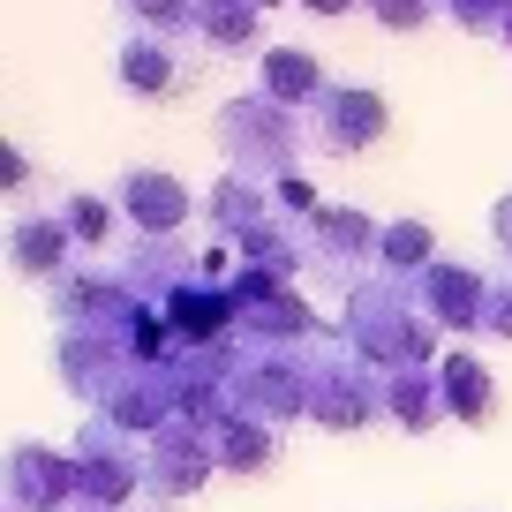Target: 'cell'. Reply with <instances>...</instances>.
Instances as JSON below:
<instances>
[{
  "instance_id": "obj_1",
  "label": "cell",
  "mask_w": 512,
  "mask_h": 512,
  "mask_svg": "<svg viewBox=\"0 0 512 512\" xmlns=\"http://www.w3.org/2000/svg\"><path fill=\"white\" fill-rule=\"evenodd\" d=\"M339 332H347V347L362 354L377 377H392V369H437V362H445L437 324H430V309H422L415 279H392V272H362V279H354L347 309H339Z\"/></svg>"
},
{
  "instance_id": "obj_2",
  "label": "cell",
  "mask_w": 512,
  "mask_h": 512,
  "mask_svg": "<svg viewBox=\"0 0 512 512\" xmlns=\"http://www.w3.org/2000/svg\"><path fill=\"white\" fill-rule=\"evenodd\" d=\"M302 144H309V113L279 106L264 91H241L219 106V159L226 174H249V181H287L302 166Z\"/></svg>"
},
{
  "instance_id": "obj_3",
  "label": "cell",
  "mask_w": 512,
  "mask_h": 512,
  "mask_svg": "<svg viewBox=\"0 0 512 512\" xmlns=\"http://www.w3.org/2000/svg\"><path fill=\"white\" fill-rule=\"evenodd\" d=\"M234 317H241V347H339L347 332L309 309V294H294L287 279L272 272H234Z\"/></svg>"
},
{
  "instance_id": "obj_4",
  "label": "cell",
  "mask_w": 512,
  "mask_h": 512,
  "mask_svg": "<svg viewBox=\"0 0 512 512\" xmlns=\"http://www.w3.org/2000/svg\"><path fill=\"white\" fill-rule=\"evenodd\" d=\"M76 475H83V505L98 512H121L136 505V497H151V460H144V437L121 430L113 415H91L76 430Z\"/></svg>"
},
{
  "instance_id": "obj_5",
  "label": "cell",
  "mask_w": 512,
  "mask_h": 512,
  "mask_svg": "<svg viewBox=\"0 0 512 512\" xmlns=\"http://www.w3.org/2000/svg\"><path fill=\"white\" fill-rule=\"evenodd\" d=\"M226 415H256L287 430L294 415H309V354L294 347H241L234 377H226Z\"/></svg>"
},
{
  "instance_id": "obj_6",
  "label": "cell",
  "mask_w": 512,
  "mask_h": 512,
  "mask_svg": "<svg viewBox=\"0 0 512 512\" xmlns=\"http://www.w3.org/2000/svg\"><path fill=\"white\" fill-rule=\"evenodd\" d=\"M309 422L317 430H369V422H384V377L347 339L309 354Z\"/></svg>"
},
{
  "instance_id": "obj_7",
  "label": "cell",
  "mask_w": 512,
  "mask_h": 512,
  "mask_svg": "<svg viewBox=\"0 0 512 512\" xmlns=\"http://www.w3.org/2000/svg\"><path fill=\"white\" fill-rule=\"evenodd\" d=\"M219 422H166L159 437H144V460H151V497L159 505H181V497H196L211 475H219Z\"/></svg>"
},
{
  "instance_id": "obj_8",
  "label": "cell",
  "mask_w": 512,
  "mask_h": 512,
  "mask_svg": "<svg viewBox=\"0 0 512 512\" xmlns=\"http://www.w3.org/2000/svg\"><path fill=\"white\" fill-rule=\"evenodd\" d=\"M384 128H392V106H384L377 83H332L309 106V144L332 151V159H354V151L384 144Z\"/></svg>"
},
{
  "instance_id": "obj_9",
  "label": "cell",
  "mask_w": 512,
  "mask_h": 512,
  "mask_svg": "<svg viewBox=\"0 0 512 512\" xmlns=\"http://www.w3.org/2000/svg\"><path fill=\"white\" fill-rule=\"evenodd\" d=\"M68 505H83L76 452H53L38 437H23L8 452V512H68Z\"/></svg>"
},
{
  "instance_id": "obj_10",
  "label": "cell",
  "mask_w": 512,
  "mask_h": 512,
  "mask_svg": "<svg viewBox=\"0 0 512 512\" xmlns=\"http://www.w3.org/2000/svg\"><path fill=\"white\" fill-rule=\"evenodd\" d=\"M377 249H384V226L369 219V211H354V204H324L317 219H309V264L347 279V287L377 264Z\"/></svg>"
},
{
  "instance_id": "obj_11",
  "label": "cell",
  "mask_w": 512,
  "mask_h": 512,
  "mask_svg": "<svg viewBox=\"0 0 512 512\" xmlns=\"http://www.w3.org/2000/svg\"><path fill=\"white\" fill-rule=\"evenodd\" d=\"M415 294H422V309H430L437 332L475 339L482 324H490V279H482L475 264H460V256H437L430 272L415 279Z\"/></svg>"
},
{
  "instance_id": "obj_12",
  "label": "cell",
  "mask_w": 512,
  "mask_h": 512,
  "mask_svg": "<svg viewBox=\"0 0 512 512\" xmlns=\"http://www.w3.org/2000/svg\"><path fill=\"white\" fill-rule=\"evenodd\" d=\"M113 272L128 279V294H136V302H151V309H159L174 287L204 279V249H189L181 234H136V241H128V256L113 264Z\"/></svg>"
},
{
  "instance_id": "obj_13",
  "label": "cell",
  "mask_w": 512,
  "mask_h": 512,
  "mask_svg": "<svg viewBox=\"0 0 512 512\" xmlns=\"http://www.w3.org/2000/svg\"><path fill=\"white\" fill-rule=\"evenodd\" d=\"M113 204H121L128 234H181L196 211V196L181 189L174 174H159V166H128L121 181H113Z\"/></svg>"
},
{
  "instance_id": "obj_14",
  "label": "cell",
  "mask_w": 512,
  "mask_h": 512,
  "mask_svg": "<svg viewBox=\"0 0 512 512\" xmlns=\"http://www.w3.org/2000/svg\"><path fill=\"white\" fill-rule=\"evenodd\" d=\"M8 264H16L31 287H61L76 272V234H68L61 211H23L8 226Z\"/></svg>"
},
{
  "instance_id": "obj_15",
  "label": "cell",
  "mask_w": 512,
  "mask_h": 512,
  "mask_svg": "<svg viewBox=\"0 0 512 512\" xmlns=\"http://www.w3.org/2000/svg\"><path fill=\"white\" fill-rule=\"evenodd\" d=\"M113 76H121V91H128V98H174L181 83H189L181 38H159V31H121Z\"/></svg>"
},
{
  "instance_id": "obj_16",
  "label": "cell",
  "mask_w": 512,
  "mask_h": 512,
  "mask_svg": "<svg viewBox=\"0 0 512 512\" xmlns=\"http://www.w3.org/2000/svg\"><path fill=\"white\" fill-rule=\"evenodd\" d=\"M437 384H445V415L452 422H467V430H490L497 422V377H490V362H482L475 347H445Z\"/></svg>"
},
{
  "instance_id": "obj_17",
  "label": "cell",
  "mask_w": 512,
  "mask_h": 512,
  "mask_svg": "<svg viewBox=\"0 0 512 512\" xmlns=\"http://www.w3.org/2000/svg\"><path fill=\"white\" fill-rule=\"evenodd\" d=\"M256 91L279 98V106H294V113H309L324 91H332V76H324V61L309 46H264L256 53Z\"/></svg>"
},
{
  "instance_id": "obj_18",
  "label": "cell",
  "mask_w": 512,
  "mask_h": 512,
  "mask_svg": "<svg viewBox=\"0 0 512 512\" xmlns=\"http://www.w3.org/2000/svg\"><path fill=\"white\" fill-rule=\"evenodd\" d=\"M384 422H392V430H407V437H430L437 422H452L437 369H392V377H384Z\"/></svg>"
},
{
  "instance_id": "obj_19",
  "label": "cell",
  "mask_w": 512,
  "mask_h": 512,
  "mask_svg": "<svg viewBox=\"0 0 512 512\" xmlns=\"http://www.w3.org/2000/svg\"><path fill=\"white\" fill-rule=\"evenodd\" d=\"M211 437H219V475H272L287 460V430H272L256 415H226Z\"/></svg>"
},
{
  "instance_id": "obj_20",
  "label": "cell",
  "mask_w": 512,
  "mask_h": 512,
  "mask_svg": "<svg viewBox=\"0 0 512 512\" xmlns=\"http://www.w3.org/2000/svg\"><path fill=\"white\" fill-rule=\"evenodd\" d=\"M189 38L211 53H264V8L256 0H196Z\"/></svg>"
},
{
  "instance_id": "obj_21",
  "label": "cell",
  "mask_w": 512,
  "mask_h": 512,
  "mask_svg": "<svg viewBox=\"0 0 512 512\" xmlns=\"http://www.w3.org/2000/svg\"><path fill=\"white\" fill-rule=\"evenodd\" d=\"M204 219L219 226L226 241H241V234H256L264 219H279V204H272V189H264V181L219 174V181H211V196H204Z\"/></svg>"
},
{
  "instance_id": "obj_22",
  "label": "cell",
  "mask_w": 512,
  "mask_h": 512,
  "mask_svg": "<svg viewBox=\"0 0 512 512\" xmlns=\"http://www.w3.org/2000/svg\"><path fill=\"white\" fill-rule=\"evenodd\" d=\"M437 264V234L422 219H392L384 226V249H377V272H392V279H422Z\"/></svg>"
},
{
  "instance_id": "obj_23",
  "label": "cell",
  "mask_w": 512,
  "mask_h": 512,
  "mask_svg": "<svg viewBox=\"0 0 512 512\" xmlns=\"http://www.w3.org/2000/svg\"><path fill=\"white\" fill-rule=\"evenodd\" d=\"M61 219H68V234H76L83 256H98L113 234H121V204H113V196H98V189H76V196L61 204Z\"/></svg>"
},
{
  "instance_id": "obj_24",
  "label": "cell",
  "mask_w": 512,
  "mask_h": 512,
  "mask_svg": "<svg viewBox=\"0 0 512 512\" xmlns=\"http://www.w3.org/2000/svg\"><path fill=\"white\" fill-rule=\"evenodd\" d=\"M128 31H159V38H189L196 23V0H121Z\"/></svg>"
},
{
  "instance_id": "obj_25",
  "label": "cell",
  "mask_w": 512,
  "mask_h": 512,
  "mask_svg": "<svg viewBox=\"0 0 512 512\" xmlns=\"http://www.w3.org/2000/svg\"><path fill=\"white\" fill-rule=\"evenodd\" d=\"M445 16L460 23L467 38H490V31H505V23H512V0H445Z\"/></svg>"
},
{
  "instance_id": "obj_26",
  "label": "cell",
  "mask_w": 512,
  "mask_h": 512,
  "mask_svg": "<svg viewBox=\"0 0 512 512\" xmlns=\"http://www.w3.org/2000/svg\"><path fill=\"white\" fill-rule=\"evenodd\" d=\"M369 23H384V31H422L430 16H445V0H362Z\"/></svg>"
},
{
  "instance_id": "obj_27",
  "label": "cell",
  "mask_w": 512,
  "mask_h": 512,
  "mask_svg": "<svg viewBox=\"0 0 512 512\" xmlns=\"http://www.w3.org/2000/svg\"><path fill=\"white\" fill-rule=\"evenodd\" d=\"M272 204L279 211H287V219H317V211H324V196H317V181H302V174H287V181H272Z\"/></svg>"
},
{
  "instance_id": "obj_28",
  "label": "cell",
  "mask_w": 512,
  "mask_h": 512,
  "mask_svg": "<svg viewBox=\"0 0 512 512\" xmlns=\"http://www.w3.org/2000/svg\"><path fill=\"white\" fill-rule=\"evenodd\" d=\"M490 339H512V272L490 279V324H482Z\"/></svg>"
},
{
  "instance_id": "obj_29",
  "label": "cell",
  "mask_w": 512,
  "mask_h": 512,
  "mask_svg": "<svg viewBox=\"0 0 512 512\" xmlns=\"http://www.w3.org/2000/svg\"><path fill=\"white\" fill-rule=\"evenodd\" d=\"M0 189H31V159H23L16 144L0 151Z\"/></svg>"
},
{
  "instance_id": "obj_30",
  "label": "cell",
  "mask_w": 512,
  "mask_h": 512,
  "mask_svg": "<svg viewBox=\"0 0 512 512\" xmlns=\"http://www.w3.org/2000/svg\"><path fill=\"white\" fill-rule=\"evenodd\" d=\"M490 241H497V249L512 256V189H505V196L490 204Z\"/></svg>"
},
{
  "instance_id": "obj_31",
  "label": "cell",
  "mask_w": 512,
  "mask_h": 512,
  "mask_svg": "<svg viewBox=\"0 0 512 512\" xmlns=\"http://www.w3.org/2000/svg\"><path fill=\"white\" fill-rule=\"evenodd\" d=\"M309 16H354V8H362V0H302Z\"/></svg>"
},
{
  "instance_id": "obj_32",
  "label": "cell",
  "mask_w": 512,
  "mask_h": 512,
  "mask_svg": "<svg viewBox=\"0 0 512 512\" xmlns=\"http://www.w3.org/2000/svg\"><path fill=\"white\" fill-rule=\"evenodd\" d=\"M497 38H505V53H512V23H505V31H497Z\"/></svg>"
},
{
  "instance_id": "obj_33",
  "label": "cell",
  "mask_w": 512,
  "mask_h": 512,
  "mask_svg": "<svg viewBox=\"0 0 512 512\" xmlns=\"http://www.w3.org/2000/svg\"><path fill=\"white\" fill-rule=\"evenodd\" d=\"M68 512H98V505H68Z\"/></svg>"
},
{
  "instance_id": "obj_34",
  "label": "cell",
  "mask_w": 512,
  "mask_h": 512,
  "mask_svg": "<svg viewBox=\"0 0 512 512\" xmlns=\"http://www.w3.org/2000/svg\"><path fill=\"white\" fill-rule=\"evenodd\" d=\"M256 8H279V0H256Z\"/></svg>"
}]
</instances>
